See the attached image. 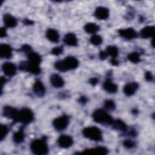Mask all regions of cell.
<instances>
[{
	"label": "cell",
	"instance_id": "cell-1",
	"mask_svg": "<svg viewBox=\"0 0 155 155\" xmlns=\"http://www.w3.org/2000/svg\"><path fill=\"white\" fill-rule=\"evenodd\" d=\"M79 65L78 60L73 56H68L63 61H57L54 64L56 70L60 71H66L69 70L75 69Z\"/></svg>",
	"mask_w": 155,
	"mask_h": 155
},
{
	"label": "cell",
	"instance_id": "cell-2",
	"mask_svg": "<svg viewBox=\"0 0 155 155\" xmlns=\"http://www.w3.org/2000/svg\"><path fill=\"white\" fill-rule=\"evenodd\" d=\"M30 149L33 153L37 155L47 154L48 147L45 137L33 140L30 144Z\"/></svg>",
	"mask_w": 155,
	"mask_h": 155
},
{
	"label": "cell",
	"instance_id": "cell-3",
	"mask_svg": "<svg viewBox=\"0 0 155 155\" xmlns=\"http://www.w3.org/2000/svg\"><path fill=\"white\" fill-rule=\"evenodd\" d=\"M93 120L99 124H111L113 119L111 116L105 110L97 109L94 111L92 115Z\"/></svg>",
	"mask_w": 155,
	"mask_h": 155
},
{
	"label": "cell",
	"instance_id": "cell-4",
	"mask_svg": "<svg viewBox=\"0 0 155 155\" xmlns=\"http://www.w3.org/2000/svg\"><path fill=\"white\" fill-rule=\"evenodd\" d=\"M84 136L93 141H100L102 140V132L96 127H88L84 128L82 131Z\"/></svg>",
	"mask_w": 155,
	"mask_h": 155
},
{
	"label": "cell",
	"instance_id": "cell-5",
	"mask_svg": "<svg viewBox=\"0 0 155 155\" xmlns=\"http://www.w3.org/2000/svg\"><path fill=\"white\" fill-rule=\"evenodd\" d=\"M34 119V114L33 111L28 108H24L19 111L17 122H21L24 124H28Z\"/></svg>",
	"mask_w": 155,
	"mask_h": 155
},
{
	"label": "cell",
	"instance_id": "cell-6",
	"mask_svg": "<svg viewBox=\"0 0 155 155\" xmlns=\"http://www.w3.org/2000/svg\"><path fill=\"white\" fill-rule=\"evenodd\" d=\"M19 68L22 71L30 72L34 74H38L41 73V68L39 65L31 63L28 61L21 62Z\"/></svg>",
	"mask_w": 155,
	"mask_h": 155
},
{
	"label": "cell",
	"instance_id": "cell-7",
	"mask_svg": "<svg viewBox=\"0 0 155 155\" xmlns=\"http://www.w3.org/2000/svg\"><path fill=\"white\" fill-rule=\"evenodd\" d=\"M69 123V118L66 115H62L60 117H56L53 122L54 128L58 131H62L65 130Z\"/></svg>",
	"mask_w": 155,
	"mask_h": 155
},
{
	"label": "cell",
	"instance_id": "cell-8",
	"mask_svg": "<svg viewBox=\"0 0 155 155\" xmlns=\"http://www.w3.org/2000/svg\"><path fill=\"white\" fill-rule=\"evenodd\" d=\"M19 110L10 106H5L3 108V115L9 119H12L15 122H17Z\"/></svg>",
	"mask_w": 155,
	"mask_h": 155
},
{
	"label": "cell",
	"instance_id": "cell-9",
	"mask_svg": "<svg viewBox=\"0 0 155 155\" xmlns=\"http://www.w3.org/2000/svg\"><path fill=\"white\" fill-rule=\"evenodd\" d=\"M73 143L72 137L68 135H61L58 139V145L62 148H70Z\"/></svg>",
	"mask_w": 155,
	"mask_h": 155
},
{
	"label": "cell",
	"instance_id": "cell-10",
	"mask_svg": "<svg viewBox=\"0 0 155 155\" xmlns=\"http://www.w3.org/2000/svg\"><path fill=\"white\" fill-rule=\"evenodd\" d=\"M118 33L121 37L127 39H131L137 37V33L133 28L119 29Z\"/></svg>",
	"mask_w": 155,
	"mask_h": 155
},
{
	"label": "cell",
	"instance_id": "cell-11",
	"mask_svg": "<svg viewBox=\"0 0 155 155\" xmlns=\"http://www.w3.org/2000/svg\"><path fill=\"white\" fill-rule=\"evenodd\" d=\"M2 69L4 74L8 76H13L16 73V67L12 62H4L2 65Z\"/></svg>",
	"mask_w": 155,
	"mask_h": 155
},
{
	"label": "cell",
	"instance_id": "cell-12",
	"mask_svg": "<svg viewBox=\"0 0 155 155\" xmlns=\"http://www.w3.org/2000/svg\"><path fill=\"white\" fill-rule=\"evenodd\" d=\"M94 16L99 20L107 19L109 16V10L104 7H98L94 12Z\"/></svg>",
	"mask_w": 155,
	"mask_h": 155
},
{
	"label": "cell",
	"instance_id": "cell-13",
	"mask_svg": "<svg viewBox=\"0 0 155 155\" xmlns=\"http://www.w3.org/2000/svg\"><path fill=\"white\" fill-rule=\"evenodd\" d=\"M12 55V48L7 44H1L0 45V56L2 58L9 59Z\"/></svg>",
	"mask_w": 155,
	"mask_h": 155
},
{
	"label": "cell",
	"instance_id": "cell-14",
	"mask_svg": "<svg viewBox=\"0 0 155 155\" xmlns=\"http://www.w3.org/2000/svg\"><path fill=\"white\" fill-rule=\"evenodd\" d=\"M138 88H139V85L137 83L134 82H130L124 86V92L127 96H130L133 95L135 93V92L137 91Z\"/></svg>",
	"mask_w": 155,
	"mask_h": 155
},
{
	"label": "cell",
	"instance_id": "cell-15",
	"mask_svg": "<svg viewBox=\"0 0 155 155\" xmlns=\"http://www.w3.org/2000/svg\"><path fill=\"white\" fill-rule=\"evenodd\" d=\"M33 90L35 94L38 97H42L44 96L45 93V88L41 81H36L33 87Z\"/></svg>",
	"mask_w": 155,
	"mask_h": 155
},
{
	"label": "cell",
	"instance_id": "cell-16",
	"mask_svg": "<svg viewBox=\"0 0 155 155\" xmlns=\"http://www.w3.org/2000/svg\"><path fill=\"white\" fill-rule=\"evenodd\" d=\"M82 153L87 154H106L108 153V150L104 147H97L96 148L86 149Z\"/></svg>",
	"mask_w": 155,
	"mask_h": 155
},
{
	"label": "cell",
	"instance_id": "cell-17",
	"mask_svg": "<svg viewBox=\"0 0 155 155\" xmlns=\"http://www.w3.org/2000/svg\"><path fill=\"white\" fill-rule=\"evenodd\" d=\"M50 82L55 88H61L64 85V81L62 77L58 74H53L50 77Z\"/></svg>",
	"mask_w": 155,
	"mask_h": 155
},
{
	"label": "cell",
	"instance_id": "cell-18",
	"mask_svg": "<svg viewBox=\"0 0 155 155\" xmlns=\"http://www.w3.org/2000/svg\"><path fill=\"white\" fill-rule=\"evenodd\" d=\"M64 42L69 46H76L78 45V39L76 35L72 33H67L64 38Z\"/></svg>",
	"mask_w": 155,
	"mask_h": 155
},
{
	"label": "cell",
	"instance_id": "cell-19",
	"mask_svg": "<svg viewBox=\"0 0 155 155\" xmlns=\"http://www.w3.org/2000/svg\"><path fill=\"white\" fill-rule=\"evenodd\" d=\"M47 39L53 42H58L59 40V35L57 30L53 28H48L46 31Z\"/></svg>",
	"mask_w": 155,
	"mask_h": 155
},
{
	"label": "cell",
	"instance_id": "cell-20",
	"mask_svg": "<svg viewBox=\"0 0 155 155\" xmlns=\"http://www.w3.org/2000/svg\"><path fill=\"white\" fill-rule=\"evenodd\" d=\"M3 21L5 26L9 28H13L17 25V21L16 18L9 14H5L4 16Z\"/></svg>",
	"mask_w": 155,
	"mask_h": 155
},
{
	"label": "cell",
	"instance_id": "cell-21",
	"mask_svg": "<svg viewBox=\"0 0 155 155\" xmlns=\"http://www.w3.org/2000/svg\"><path fill=\"white\" fill-rule=\"evenodd\" d=\"M154 32V26H147L143 28L140 31V36L143 38H150L153 37Z\"/></svg>",
	"mask_w": 155,
	"mask_h": 155
},
{
	"label": "cell",
	"instance_id": "cell-22",
	"mask_svg": "<svg viewBox=\"0 0 155 155\" xmlns=\"http://www.w3.org/2000/svg\"><path fill=\"white\" fill-rule=\"evenodd\" d=\"M104 89L110 93H114L117 90V86L109 80L105 81L103 84Z\"/></svg>",
	"mask_w": 155,
	"mask_h": 155
},
{
	"label": "cell",
	"instance_id": "cell-23",
	"mask_svg": "<svg viewBox=\"0 0 155 155\" xmlns=\"http://www.w3.org/2000/svg\"><path fill=\"white\" fill-rule=\"evenodd\" d=\"M24 137H25V134H24V132L23 127H21L19 129L18 131H17L16 132H15L13 134V141L16 143H22L24 140Z\"/></svg>",
	"mask_w": 155,
	"mask_h": 155
},
{
	"label": "cell",
	"instance_id": "cell-24",
	"mask_svg": "<svg viewBox=\"0 0 155 155\" xmlns=\"http://www.w3.org/2000/svg\"><path fill=\"white\" fill-rule=\"evenodd\" d=\"M27 58L29 62L33 63L35 64L39 65V64L41 62V56L36 52L30 51L28 53H27Z\"/></svg>",
	"mask_w": 155,
	"mask_h": 155
},
{
	"label": "cell",
	"instance_id": "cell-25",
	"mask_svg": "<svg viewBox=\"0 0 155 155\" xmlns=\"http://www.w3.org/2000/svg\"><path fill=\"white\" fill-rule=\"evenodd\" d=\"M111 125H113V127L115 130H117L122 131H125L127 130V125L125 124L124 121H122L120 119H116L115 120H113Z\"/></svg>",
	"mask_w": 155,
	"mask_h": 155
},
{
	"label": "cell",
	"instance_id": "cell-26",
	"mask_svg": "<svg viewBox=\"0 0 155 155\" xmlns=\"http://www.w3.org/2000/svg\"><path fill=\"white\" fill-rule=\"evenodd\" d=\"M84 30L88 33L94 34L99 31V27L95 23L89 22L85 24L84 26Z\"/></svg>",
	"mask_w": 155,
	"mask_h": 155
},
{
	"label": "cell",
	"instance_id": "cell-27",
	"mask_svg": "<svg viewBox=\"0 0 155 155\" xmlns=\"http://www.w3.org/2000/svg\"><path fill=\"white\" fill-rule=\"evenodd\" d=\"M105 51L108 55L111 56L113 58H115L116 57H117L118 55V53H119L117 48L113 45L108 46L106 48Z\"/></svg>",
	"mask_w": 155,
	"mask_h": 155
},
{
	"label": "cell",
	"instance_id": "cell-28",
	"mask_svg": "<svg viewBox=\"0 0 155 155\" xmlns=\"http://www.w3.org/2000/svg\"><path fill=\"white\" fill-rule=\"evenodd\" d=\"M90 42L94 45H99L102 42V38L97 35H93L90 39Z\"/></svg>",
	"mask_w": 155,
	"mask_h": 155
},
{
	"label": "cell",
	"instance_id": "cell-29",
	"mask_svg": "<svg viewBox=\"0 0 155 155\" xmlns=\"http://www.w3.org/2000/svg\"><path fill=\"white\" fill-rule=\"evenodd\" d=\"M128 59L130 61L133 63H137L140 61V56L139 53H137V52L130 53L128 55Z\"/></svg>",
	"mask_w": 155,
	"mask_h": 155
},
{
	"label": "cell",
	"instance_id": "cell-30",
	"mask_svg": "<svg viewBox=\"0 0 155 155\" xmlns=\"http://www.w3.org/2000/svg\"><path fill=\"white\" fill-rule=\"evenodd\" d=\"M104 107L108 111H113L115 108V104L112 100H107L104 102Z\"/></svg>",
	"mask_w": 155,
	"mask_h": 155
},
{
	"label": "cell",
	"instance_id": "cell-31",
	"mask_svg": "<svg viewBox=\"0 0 155 155\" xmlns=\"http://www.w3.org/2000/svg\"><path fill=\"white\" fill-rule=\"evenodd\" d=\"M8 132V128L7 125H1V140L2 141L5 137H6L7 134Z\"/></svg>",
	"mask_w": 155,
	"mask_h": 155
},
{
	"label": "cell",
	"instance_id": "cell-32",
	"mask_svg": "<svg viewBox=\"0 0 155 155\" xmlns=\"http://www.w3.org/2000/svg\"><path fill=\"white\" fill-rule=\"evenodd\" d=\"M123 144L124 146L127 148H132L135 146V143L133 140L129 139L125 140Z\"/></svg>",
	"mask_w": 155,
	"mask_h": 155
},
{
	"label": "cell",
	"instance_id": "cell-33",
	"mask_svg": "<svg viewBox=\"0 0 155 155\" xmlns=\"http://www.w3.org/2000/svg\"><path fill=\"white\" fill-rule=\"evenodd\" d=\"M63 51V48L62 47H56L52 48L51 53L54 55L58 56L61 54Z\"/></svg>",
	"mask_w": 155,
	"mask_h": 155
},
{
	"label": "cell",
	"instance_id": "cell-34",
	"mask_svg": "<svg viewBox=\"0 0 155 155\" xmlns=\"http://www.w3.org/2000/svg\"><path fill=\"white\" fill-rule=\"evenodd\" d=\"M145 78L148 81H151L153 78L151 73L150 71H147L145 74Z\"/></svg>",
	"mask_w": 155,
	"mask_h": 155
},
{
	"label": "cell",
	"instance_id": "cell-35",
	"mask_svg": "<svg viewBox=\"0 0 155 155\" xmlns=\"http://www.w3.org/2000/svg\"><path fill=\"white\" fill-rule=\"evenodd\" d=\"M22 50L24 51V52H25V53H28L29 52L31 51V47L28 45H24L22 46V47L21 48Z\"/></svg>",
	"mask_w": 155,
	"mask_h": 155
},
{
	"label": "cell",
	"instance_id": "cell-36",
	"mask_svg": "<svg viewBox=\"0 0 155 155\" xmlns=\"http://www.w3.org/2000/svg\"><path fill=\"white\" fill-rule=\"evenodd\" d=\"M0 35H1V38H4V37L6 36V35H7V31H6L5 28L2 27V28H1Z\"/></svg>",
	"mask_w": 155,
	"mask_h": 155
},
{
	"label": "cell",
	"instance_id": "cell-37",
	"mask_svg": "<svg viewBox=\"0 0 155 155\" xmlns=\"http://www.w3.org/2000/svg\"><path fill=\"white\" fill-rule=\"evenodd\" d=\"M108 54H107L106 51H102L99 53V58L101 59H105L107 57Z\"/></svg>",
	"mask_w": 155,
	"mask_h": 155
},
{
	"label": "cell",
	"instance_id": "cell-38",
	"mask_svg": "<svg viewBox=\"0 0 155 155\" xmlns=\"http://www.w3.org/2000/svg\"><path fill=\"white\" fill-rule=\"evenodd\" d=\"M90 83L92 85H95L97 84L98 82V79L96 78H93L91 79H90Z\"/></svg>",
	"mask_w": 155,
	"mask_h": 155
},
{
	"label": "cell",
	"instance_id": "cell-39",
	"mask_svg": "<svg viewBox=\"0 0 155 155\" xmlns=\"http://www.w3.org/2000/svg\"><path fill=\"white\" fill-rule=\"evenodd\" d=\"M79 102H81L82 104H84L87 102V99L84 96H81L80 97V99H79Z\"/></svg>",
	"mask_w": 155,
	"mask_h": 155
},
{
	"label": "cell",
	"instance_id": "cell-40",
	"mask_svg": "<svg viewBox=\"0 0 155 155\" xmlns=\"http://www.w3.org/2000/svg\"><path fill=\"white\" fill-rule=\"evenodd\" d=\"M111 64L113 65H117L118 62L115 59V58H112L111 60Z\"/></svg>",
	"mask_w": 155,
	"mask_h": 155
},
{
	"label": "cell",
	"instance_id": "cell-41",
	"mask_svg": "<svg viewBox=\"0 0 155 155\" xmlns=\"http://www.w3.org/2000/svg\"><path fill=\"white\" fill-rule=\"evenodd\" d=\"M24 23L25 24H33V22L31 21H30V20H28V19H25L24 21Z\"/></svg>",
	"mask_w": 155,
	"mask_h": 155
}]
</instances>
